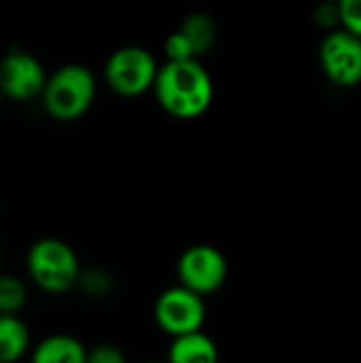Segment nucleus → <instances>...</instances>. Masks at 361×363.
I'll return each mask as SVG.
<instances>
[{
    "label": "nucleus",
    "mask_w": 361,
    "mask_h": 363,
    "mask_svg": "<svg viewBox=\"0 0 361 363\" xmlns=\"http://www.w3.org/2000/svg\"><path fill=\"white\" fill-rule=\"evenodd\" d=\"M40 98L51 117L60 121L79 119L89 111L96 98V79L89 68L81 64H66L47 77Z\"/></svg>",
    "instance_id": "f03ea898"
},
{
    "label": "nucleus",
    "mask_w": 361,
    "mask_h": 363,
    "mask_svg": "<svg viewBox=\"0 0 361 363\" xmlns=\"http://www.w3.org/2000/svg\"><path fill=\"white\" fill-rule=\"evenodd\" d=\"M30 345V334L26 323L15 317L0 313V363L19 359Z\"/></svg>",
    "instance_id": "9b49d317"
},
{
    "label": "nucleus",
    "mask_w": 361,
    "mask_h": 363,
    "mask_svg": "<svg viewBox=\"0 0 361 363\" xmlns=\"http://www.w3.org/2000/svg\"><path fill=\"white\" fill-rule=\"evenodd\" d=\"M164 53H166L168 60H191V57H196V55H194V49H191V45H189V40L183 36L181 30L172 32V34L166 38V43H164Z\"/></svg>",
    "instance_id": "2eb2a0df"
},
{
    "label": "nucleus",
    "mask_w": 361,
    "mask_h": 363,
    "mask_svg": "<svg viewBox=\"0 0 361 363\" xmlns=\"http://www.w3.org/2000/svg\"><path fill=\"white\" fill-rule=\"evenodd\" d=\"M338 17L343 28L361 38V0H338Z\"/></svg>",
    "instance_id": "4468645a"
},
{
    "label": "nucleus",
    "mask_w": 361,
    "mask_h": 363,
    "mask_svg": "<svg viewBox=\"0 0 361 363\" xmlns=\"http://www.w3.org/2000/svg\"><path fill=\"white\" fill-rule=\"evenodd\" d=\"M179 281L187 289L206 296L217 291L228 277V262L223 253L211 245L189 247L179 259Z\"/></svg>",
    "instance_id": "0eeeda50"
},
{
    "label": "nucleus",
    "mask_w": 361,
    "mask_h": 363,
    "mask_svg": "<svg viewBox=\"0 0 361 363\" xmlns=\"http://www.w3.org/2000/svg\"><path fill=\"white\" fill-rule=\"evenodd\" d=\"M26 304V285L13 274H0V313L15 315Z\"/></svg>",
    "instance_id": "ddd939ff"
},
{
    "label": "nucleus",
    "mask_w": 361,
    "mask_h": 363,
    "mask_svg": "<svg viewBox=\"0 0 361 363\" xmlns=\"http://www.w3.org/2000/svg\"><path fill=\"white\" fill-rule=\"evenodd\" d=\"M28 272L40 289L64 294L79 281V259L64 240L40 238L28 251Z\"/></svg>",
    "instance_id": "7ed1b4c3"
},
{
    "label": "nucleus",
    "mask_w": 361,
    "mask_h": 363,
    "mask_svg": "<svg viewBox=\"0 0 361 363\" xmlns=\"http://www.w3.org/2000/svg\"><path fill=\"white\" fill-rule=\"evenodd\" d=\"M172 345L168 351V359L174 363H213L217 362V345L211 336L202 334L200 330L185 332L172 336Z\"/></svg>",
    "instance_id": "1a4fd4ad"
},
{
    "label": "nucleus",
    "mask_w": 361,
    "mask_h": 363,
    "mask_svg": "<svg viewBox=\"0 0 361 363\" xmlns=\"http://www.w3.org/2000/svg\"><path fill=\"white\" fill-rule=\"evenodd\" d=\"M47 81L43 64L26 51H9L0 60V91L11 100H32L40 96Z\"/></svg>",
    "instance_id": "6e6552de"
},
{
    "label": "nucleus",
    "mask_w": 361,
    "mask_h": 363,
    "mask_svg": "<svg viewBox=\"0 0 361 363\" xmlns=\"http://www.w3.org/2000/svg\"><path fill=\"white\" fill-rule=\"evenodd\" d=\"M153 313L157 325L170 336L200 330L206 319V306L202 296L187 289L185 285L170 287L160 294Z\"/></svg>",
    "instance_id": "423d86ee"
},
{
    "label": "nucleus",
    "mask_w": 361,
    "mask_h": 363,
    "mask_svg": "<svg viewBox=\"0 0 361 363\" xmlns=\"http://www.w3.org/2000/svg\"><path fill=\"white\" fill-rule=\"evenodd\" d=\"M0 259H2V253H0Z\"/></svg>",
    "instance_id": "6ab92c4d"
},
{
    "label": "nucleus",
    "mask_w": 361,
    "mask_h": 363,
    "mask_svg": "<svg viewBox=\"0 0 361 363\" xmlns=\"http://www.w3.org/2000/svg\"><path fill=\"white\" fill-rule=\"evenodd\" d=\"M85 357V347L77 338L64 334L45 338L34 351V362L38 363H83Z\"/></svg>",
    "instance_id": "9d476101"
},
{
    "label": "nucleus",
    "mask_w": 361,
    "mask_h": 363,
    "mask_svg": "<svg viewBox=\"0 0 361 363\" xmlns=\"http://www.w3.org/2000/svg\"><path fill=\"white\" fill-rule=\"evenodd\" d=\"M157 68L155 57L147 49L121 47L106 60L104 79L117 96L136 98L153 87Z\"/></svg>",
    "instance_id": "20e7f679"
},
{
    "label": "nucleus",
    "mask_w": 361,
    "mask_h": 363,
    "mask_svg": "<svg viewBox=\"0 0 361 363\" xmlns=\"http://www.w3.org/2000/svg\"><path fill=\"white\" fill-rule=\"evenodd\" d=\"M319 62L332 83L340 87L357 85L361 83V38L347 28L332 30L321 43Z\"/></svg>",
    "instance_id": "39448f33"
},
{
    "label": "nucleus",
    "mask_w": 361,
    "mask_h": 363,
    "mask_svg": "<svg viewBox=\"0 0 361 363\" xmlns=\"http://www.w3.org/2000/svg\"><path fill=\"white\" fill-rule=\"evenodd\" d=\"M321 2H338V0H321Z\"/></svg>",
    "instance_id": "f3484780"
},
{
    "label": "nucleus",
    "mask_w": 361,
    "mask_h": 363,
    "mask_svg": "<svg viewBox=\"0 0 361 363\" xmlns=\"http://www.w3.org/2000/svg\"><path fill=\"white\" fill-rule=\"evenodd\" d=\"M179 30L189 40L196 57L206 53V51H211L215 40H217V23L206 13H194V15L185 17Z\"/></svg>",
    "instance_id": "f8f14e48"
},
{
    "label": "nucleus",
    "mask_w": 361,
    "mask_h": 363,
    "mask_svg": "<svg viewBox=\"0 0 361 363\" xmlns=\"http://www.w3.org/2000/svg\"><path fill=\"white\" fill-rule=\"evenodd\" d=\"M2 98H4V96H2V91H0V102H2Z\"/></svg>",
    "instance_id": "a211bd4d"
},
{
    "label": "nucleus",
    "mask_w": 361,
    "mask_h": 363,
    "mask_svg": "<svg viewBox=\"0 0 361 363\" xmlns=\"http://www.w3.org/2000/svg\"><path fill=\"white\" fill-rule=\"evenodd\" d=\"M126 359L123 353L117 349V347H111V345H98L94 347V351L87 353L85 362L94 363H121Z\"/></svg>",
    "instance_id": "dca6fc26"
},
{
    "label": "nucleus",
    "mask_w": 361,
    "mask_h": 363,
    "mask_svg": "<svg viewBox=\"0 0 361 363\" xmlns=\"http://www.w3.org/2000/svg\"><path fill=\"white\" fill-rule=\"evenodd\" d=\"M160 106L177 119H194L209 111L213 102V81L209 70L191 60H168L157 68L153 87Z\"/></svg>",
    "instance_id": "f257e3e1"
}]
</instances>
